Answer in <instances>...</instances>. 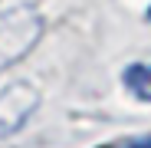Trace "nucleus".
<instances>
[{
  "label": "nucleus",
  "instance_id": "obj_1",
  "mask_svg": "<svg viewBox=\"0 0 151 148\" xmlns=\"http://www.w3.org/2000/svg\"><path fill=\"white\" fill-rule=\"evenodd\" d=\"M43 17L33 7H10L0 13V72L17 66L43 36Z\"/></svg>",
  "mask_w": 151,
  "mask_h": 148
},
{
  "label": "nucleus",
  "instance_id": "obj_2",
  "mask_svg": "<svg viewBox=\"0 0 151 148\" xmlns=\"http://www.w3.org/2000/svg\"><path fill=\"white\" fill-rule=\"evenodd\" d=\"M40 109V89L27 79H17L7 89H0V138L17 135L33 112Z\"/></svg>",
  "mask_w": 151,
  "mask_h": 148
},
{
  "label": "nucleus",
  "instance_id": "obj_3",
  "mask_svg": "<svg viewBox=\"0 0 151 148\" xmlns=\"http://www.w3.org/2000/svg\"><path fill=\"white\" fill-rule=\"evenodd\" d=\"M122 82L135 99L141 102H151V63H135L122 72Z\"/></svg>",
  "mask_w": 151,
  "mask_h": 148
}]
</instances>
